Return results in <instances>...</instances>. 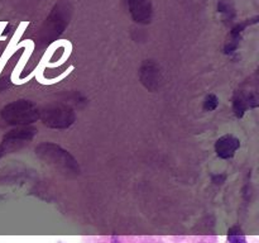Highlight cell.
I'll return each mask as SVG.
<instances>
[{"label":"cell","instance_id":"1","mask_svg":"<svg viewBox=\"0 0 259 243\" xmlns=\"http://www.w3.org/2000/svg\"><path fill=\"white\" fill-rule=\"evenodd\" d=\"M240 142L233 136H224L220 138L215 144V149H217L218 156L222 158H229V157L234 156L235 151L239 148Z\"/></svg>","mask_w":259,"mask_h":243},{"label":"cell","instance_id":"2","mask_svg":"<svg viewBox=\"0 0 259 243\" xmlns=\"http://www.w3.org/2000/svg\"><path fill=\"white\" fill-rule=\"evenodd\" d=\"M131 8L132 13L134 14V18L137 19V22L141 19H147L149 13L148 8V0H131Z\"/></svg>","mask_w":259,"mask_h":243},{"label":"cell","instance_id":"3","mask_svg":"<svg viewBox=\"0 0 259 243\" xmlns=\"http://www.w3.org/2000/svg\"><path fill=\"white\" fill-rule=\"evenodd\" d=\"M228 240H229V243H247V239H245V237L238 228H232L229 230Z\"/></svg>","mask_w":259,"mask_h":243},{"label":"cell","instance_id":"4","mask_svg":"<svg viewBox=\"0 0 259 243\" xmlns=\"http://www.w3.org/2000/svg\"><path fill=\"white\" fill-rule=\"evenodd\" d=\"M218 98L215 95H209L206 98V100H205V110H214L215 108L218 106Z\"/></svg>","mask_w":259,"mask_h":243},{"label":"cell","instance_id":"5","mask_svg":"<svg viewBox=\"0 0 259 243\" xmlns=\"http://www.w3.org/2000/svg\"><path fill=\"white\" fill-rule=\"evenodd\" d=\"M111 243H120V239L118 237H113L111 238Z\"/></svg>","mask_w":259,"mask_h":243}]
</instances>
